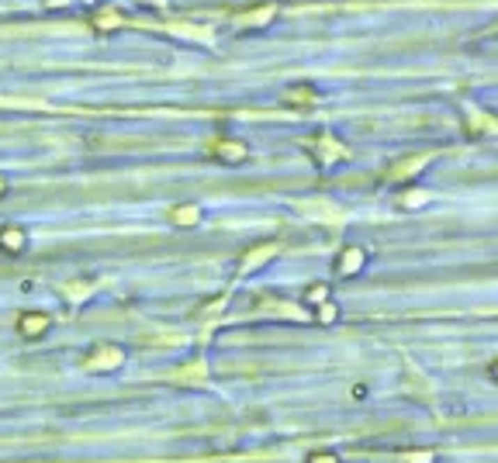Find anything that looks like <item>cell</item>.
Listing matches in <instances>:
<instances>
[{"instance_id":"1","label":"cell","mask_w":498,"mask_h":463,"mask_svg":"<svg viewBox=\"0 0 498 463\" xmlns=\"http://www.w3.org/2000/svg\"><path fill=\"white\" fill-rule=\"evenodd\" d=\"M125 367V350L111 346V343H98L91 350V356H84V370L91 373H107V370H121Z\"/></svg>"},{"instance_id":"2","label":"cell","mask_w":498,"mask_h":463,"mask_svg":"<svg viewBox=\"0 0 498 463\" xmlns=\"http://www.w3.org/2000/svg\"><path fill=\"white\" fill-rule=\"evenodd\" d=\"M311 156H315V163H318V166H332V163L346 159L350 152H346V149H343V142H336L332 135H318V139L311 142Z\"/></svg>"},{"instance_id":"3","label":"cell","mask_w":498,"mask_h":463,"mask_svg":"<svg viewBox=\"0 0 498 463\" xmlns=\"http://www.w3.org/2000/svg\"><path fill=\"white\" fill-rule=\"evenodd\" d=\"M49 329H52V318L42 315V311H28V315L17 318V332H21L24 339H42Z\"/></svg>"},{"instance_id":"4","label":"cell","mask_w":498,"mask_h":463,"mask_svg":"<svg viewBox=\"0 0 498 463\" xmlns=\"http://www.w3.org/2000/svg\"><path fill=\"white\" fill-rule=\"evenodd\" d=\"M215 156H218L221 163L239 166V163H246V159H249V146H246V142H239V139H221V142L215 146Z\"/></svg>"},{"instance_id":"5","label":"cell","mask_w":498,"mask_h":463,"mask_svg":"<svg viewBox=\"0 0 498 463\" xmlns=\"http://www.w3.org/2000/svg\"><path fill=\"white\" fill-rule=\"evenodd\" d=\"M364 260H367V253H364L360 246H346V249L339 253V260H336V274H339V277H353V274H360Z\"/></svg>"},{"instance_id":"6","label":"cell","mask_w":498,"mask_h":463,"mask_svg":"<svg viewBox=\"0 0 498 463\" xmlns=\"http://www.w3.org/2000/svg\"><path fill=\"white\" fill-rule=\"evenodd\" d=\"M0 249L10 253V256L24 253V249H28V232H24L21 225H3V228H0Z\"/></svg>"},{"instance_id":"7","label":"cell","mask_w":498,"mask_h":463,"mask_svg":"<svg viewBox=\"0 0 498 463\" xmlns=\"http://www.w3.org/2000/svg\"><path fill=\"white\" fill-rule=\"evenodd\" d=\"M270 256H277V242H263L260 249H253V253H246L242 256V263H239V270L242 274H249V270H260Z\"/></svg>"},{"instance_id":"8","label":"cell","mask_w":498,"mask_h":463,"mask_svg":"<svg viewBox=\"0 0 498 463\" xmlns=\"http://www.w3.org/2000/svg\"><path fill=\"white\" fill-rule=\"evenodd\" d=\"M429 159H433L429 152H426V156H412V159H405V163H398V166L391 170V177H395V180H412V177H419V173L429 166Z\"/></svg>"},{"instance_id":"9","label":"cell","mask_w":498,"mask_h":463,"mask_svg":"<svg viewBox=\"0 0 498 463\" xmlns=\"http://www.w3.org/2000/svg\"><path fill=\"white\" fill-rule=\"evenodd\" d=\"M91 24H94V31H100V35H104V31L121 28V24H125V17H121V10H114V7H111V10H98V14L91 17Z\"/></svg>"},{"instance_id":"10","label":"cell","mask_w":498,"mask_h":463,"mask_svg":"<svg viewBox=\"0 0 498 463\" xmlns=\"http://www.w3.org/2000/svg\"><path fill=\"white\" fill-rule=\"evenodd\" d=\"M274 14H277V7H256V14H246V17H239V28H263V24H270L274 21Z\"/></svg>"},{"instance_id":"11","label":"cell","mask_w":498,"mask_h":463,"mask_svg":"<svg viewBox=\"0 0 498 463\" xmlns=\"http://www.w3.org/2000/svg\"><path fill=\"white\" fill-rule=\"evenodd\" d=\"M173 221H177V225H198V221H201V211L194 207V204L173 207Z\"/></svg>"},{"instance_id":"12","label":"cell","mask_w":498,"mask_h":463,"mask_svg":"<svg viewBox=\"0 0 498 463\" xmlns=\"http://www.w3.org/2000/svg\"><path fill=\"white\" fill-rule=\"evenodd\" d=\"M426 201H429L426 190H408V194H401V207H422Z\"/></svg>"},{"instance_id":"13","label":"cell","mask_w":498,"mask_h":463,"mask_svg":"<svg viewBox=\"0 0 498 463\" xmlns=\"http://www.w3.org/2000/svg\"><path fill=\"white\" fill-rule=\"evenodd\" d=\"M325 297H329V287H325V283H311V287L304 290V301H308V304H322Z\"/></svg>"},{"instance_id":"14","label":"cell","mask_w":498,"mask_h":463,"mask_svg":"<svg viewBox=\"0 0 498 463\" xmlns=\"http://www.w3.org/2000/svg\"><path fill=\"white\" fill-rule=\"evenodd\" d=\"M336 318H339V308L329 304V301H322V304H318V322H322V325H332Z\"/></svg>"},{"instance_id":"15","label":"cell","mask_w":498,"mask_h":463,"mask_svg":"<svg viewBox=\"0 0 498 463\" xmlns=\"http://www.w3.org/2000/svg\"><path fill=\"white\" fill-rule=\"evenodd\" d=\"M70 301H80V297H87L91 294V283H66V290H63Z\"/></svg>"},{"instance_id":"16","label":"cell","mask_w":498,"mask_h":463,"mask_svg":"<svg viewBox=\"0 0 498 463\" xmlns=\"http://www.w3.org/2000/svg\"><path fill=\"white\" fill-rule=\"evenodd\" d=\"M291 100H295V104H301V100L311 104V100H315V91H311V87H295V91H291Z\"/></svg>"},{"instance_id":"17","label":"cell","mask_w":498,"mask_h":463,"mask_svg":"<svg viewBox=\"0 0 498 463\" xmlns=\"http://www.w3.org/2000/svg\"><path fill=\"white\" fill-rule=\"evenodd\" d=\"M398 463H433V453H426V450H419V453H405Z\"/></svg>"},{"instance_id":"18","label":"cell","mask_w":498,"mask_h":463,"mask_svg":"<svg viewBox=\"0 0 498 463\" xmlns=\"http://www.w3.org/2000/svg\"><path fill=\"white\" fill-rule=\"evenodd\" d=\"M304 463H339V457L336 453H325V450H318V453H311Z\"/></svg>"},{"instance_id":"19","label":"cell","mask_w":498,"mask_h":463,"mask_svg":"<svg viewBox=\"0 0 498 463\" xmlns=\"http://www.w3.org/2000/svg\"><path fill=\"white\" fill-rule=\"evenodd\" d=\"M42 3H45V7H66L70 0H42Z\"/></svg>"},{"instance_id":"20","label":"cell","mask_w":498,"mask_h":463,"mask_svg":"<svg viewBox=\"0 0 498 463\" xmlns=\"http://www.w3.org/2000/svg\"><path fill=\"white\" fill-rule=\"evenodd\" d=\"M3 194H7V180L0 177V197H3Z\"/></svg>"},{"instance_id":"21","label":"cell","mask_w":498,"mask_h":463,"mask_svg":"<svg viewBox=\"0 0 498 463\" xmlns=\"http://www.w3.org/2000/svg\"><path fill=\"white\" fill-rule=\"evenodd\" d=\"M492 373H495V377H498V360H495V363H492Z\"/></svg>"},{"instance_id":"22","label":"cell","mask_w":498,"mask_h":463,"mask_svg":"<svg viewBox=\"0 0 498 463\" xmlns=\"http://www.w3.org/2000/svg\"><path fill=\"white\" fill-rule=\"evenodd\" d=\"M488 31H498V21H495V24H492V28H488ZM488 31H485V35H488Z\"/></svg>"},{"instance_id":"23","label":"cell","mask_w":498,"mask_h":463,"mask_svg":"<svg viewBox=\"0 0 498 463\" xmlns=\"http://www.w3.org/2000/svg\"><path fill=\"white\" fill-rule=\"evenodd\" d=\"M84 3H94V0H84Z\"/></svg>"}]
</instances>
